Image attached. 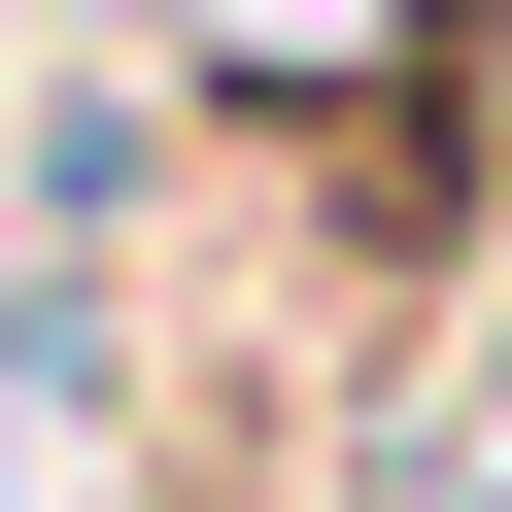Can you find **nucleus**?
Masks as SVG:
<instances>
[{
    "mask_svg": "<svg viewBox=\"0 0 512 512\" xmlns=\"http://www.w3.org/2000/svg\"><path fill=\"white\" fill-rule=\"evenodd\" d=\"M171 69H205V103H410L444 0H171Z\"/></svg>",
    "mask_w": 512,
    "mask_h": 512,
    "instance_id": "nucleus-1",
    "label": "nucleus"
}]
</instances>
